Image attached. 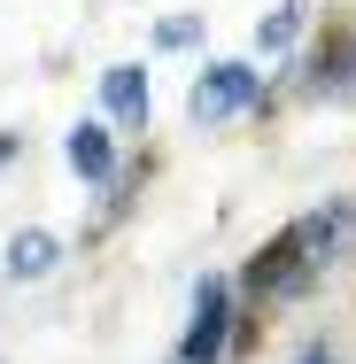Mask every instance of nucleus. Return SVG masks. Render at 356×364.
<instances>
[{
  "instance_id": "obj_1",
  "label": "nucleus",
  "mask_w": 356,
  "mask_h": 364,
  "mask_svg": "<svg viewBox=\"0 0 356 364\" xmlns=\"http://www.w3.org/2000/svg\"><path fill=\"white\" fill-rule=\"evenodd\" d=\"M256 93H264L256 63H210L202 85H194V124H232V117H248Z\"/></svg>"
},
{
  "instance_id": "obj_2",
  "label": "nucleus",
  "mask_w": 356,
  "mask_h": 364,
  "mask_svg": "<svg viewBox=\"0 0 356 364\" xmlns=\"http://www.w3.org/2000/svg\"><path fill=\"white\" fill-rule=\"evenodd\" d=\"M225 326H232V287H225V279H202V287H194V326H186V341H178V364H217Z\"/></svg>"
},
{
  "instance_id": "obj_3",
  "label": "nucleus",
  "mask_w": 356,
  "mask_h": 364,
  "mask_svg": "<svg viewBox=\"0 0 356 364\" xmlns=\"http://www.w3.org/2000/svg\"><path fill=\"white\" fill-rule=\"evenodd\" d=\"M101 109H109L117 124H147V70L117 63V70L101 77Z\"/></svg>"
},
{
  "instance_id": "obj_4",
  "label": "nucleus",
  "mask_w": 356,
  "mask_h": 364,
  "mask_svg": "<svg viewBox=\"0 0 356 364\" xmlns=\"http://www.w3.org/2000/svg\"><path fill=\"white\" fill-rule=\"evenodd\" d=\"M55 264H63V240H55V232H39V225H31V232H16V240H8V272H16V279H47Z\"/></svg>"
},
{
  "instance_id": "obj_5",
  "label": "nucleus",
  "mask_w": 356,
  "mask_h": 364,
  "mask_svg": "<svg viewBox=\"0 0 356 364\" xmlns=\"http://www.w3.org/2000/svg\"><path fill=\"white\" fill-rule=\"evenodd\" d=\"M70 163H77V178H93V186H101V178H109V163H117V155H109V132H101V124H77V132H70Z\"/></svg>"
},
{
  "instance_id": "obj_6",
  "label": "nucleus",
  "mask_w": 356,
  "mask_h": 364,
  "mask_svg": "<svg viewBox=\"0 0 356 364\" xmlns=\"http://www.w3.org/2000/svg\"><path fill=\"white\" fill-rule=\"evenodd\" d=\"M155 47H163V55H194V47H202V16H163V23H155Z\"/></svg>"
},
{
  "instance_id": "obj_7",
  "label": "nucleus",
  "mask_w": 356,
  "mask_h": 364,
  "mask_svg": "<svg viewBox=\"0 0 356 364\" xmlns=\"http://www.w3.org/2000/svg\"><path fill=\"white\" fill-rule=\"evenodd\" d=\"M286 39H294V8H279V16H264V31H256V47H264V55H279Z\"/></svg>"
},
{
  "instance_id": "obj_8",
  "label": "nucleus",
  "mask_w": 356,
  "mask_h": 364,
  "mask_svg": "<svg viewBox=\"0 0 356 364\" xmlns=\"http://www.w3.org/2000/svg\"><path fill=\"white\" fill-rule=\"evenodd\" d=\"M294 364H333V349H302V357H294Z\"/></svg>"
},
{
  "instance_id": "obj_9",
  "label": "nucleus",
  "mask_w": 356,
  "mask_h": 364,
  "mask_svg": "<svg viewBox=\"0 0 356 364\" xmlns=\"http://www.w3.org/2000/svg\"><path fill=\"white\" fill-rule=\"evenodd\" d=\"M8 155H16V140H8V132H0V163H8Z\"/></svg>"
}]
</instances>
